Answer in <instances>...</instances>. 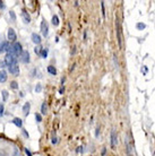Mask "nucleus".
Instances as JSON below:
<instances>
[{
	"label": "nucleus",
	"instance_id": "34",
	"mask_svg": "<svg viewBox=\"0 0 155 156\" xmlns=\"http://www.w3.org/2000/svg\"><path fill=\"white\" fill-rule=\"evenodd\" d=\"M5 65H6V64H5V61H3V62H0V67H1V68H2V67L5 66Z\"/></svg>",
	"mask_w": 155,
	"mask_h": 156
},
{
	"label": "nucleus",
	"instance_id": "17",
	"mask_svg": "<svg viewBox=\"0 0 155 156\" xmlns=\"http://www.w3.org/2000/svg\"><path fill=\"white\" fill-rule=\"evenodd\" d=\"M47 111H48V106H47V103H43L41 106V113L42 114H47Z\"/></svg>",
	"mask_w": 155,
	"mask_h": 156
},
{
	"label": "nucleus",
	"instance_id": "8",
	"mask_svg": "<svg viewBox=\"0 0 155 156\" xmlns=\"http://www.w3.org/2000/svg\"><path fill=\"white\" fill-rule=\"evenodd\" d=\"M8 68H9V73L11 74V75H18V74H19V67H18L17 65L10 66V67H8Z\"/></svg>",
	"mask_w": 155,
	"mask_h": 156
},
{
	"label": "nucleus",
	"instance_id": "30",
	"mask_svg": "<svg viewBox=\"0 0 155 156\" xmlns=\"http://www.w3.org/2000/svg\"><path fill=\"white\" fill-rule=\"evenodd\" d=\"M64 92H65V87H64V86H62V87L59 89V93H60V94H62V93H64Z\"/></svg>",
	"mask_w": 155,
	"mask_h": 156
},
{
	"label": "nucleus",
	"instance_id": "22",
	"mask_svg": "<svg viewBox=\"0 0 155 156\" xmlns=\"http://www.w3.org/2000/svg\"><path fill=\"white\" fill-rule=\"evenodd\" d=\"M2 98H3V101H7V98H8V92L7 90H2Z\"/></svg>",
	"mask_w": 155,
	"mask_h": 156
},
{
	"label": "nucleus",
	"instance_id": "18",
	"mask_svg": "<svg viewBox=\"0 0 155 156\" xmlns=\"http://www.w3.org/2000/svg\"><path fill=\"white\" fill-rule=\"evenodd\" d=\"M48 71H49L51 75H57V70H56V68H54L53 66H49V67H48Z\"/></svg>",
	"mask_w": 155,
	"mask_h": 156
},
{
	"label": "nucleus",
	"instance_id": "11",
	"mask_svg": "<svg viewBox=\"0 0 155 156\" xmlns=\"http://www.w3.org/2000/svg\"><path fill=\"white\" fill-rule=\"evenodd\" d=\"M7 71L5 70H0V83H5L6 80H7Z\"/></svg>",
	"mask_w": 155,
	"mask_h": 156
},
{
	"label": "nucleus",
	"instance_id": "32",
	"mask_svg": "<svg viewBox=\"0 0 155 156\" xmlns=\"http://www.w3.org/2000/svg\"><path fill=\"white\" fill-rule=\"evenodd\" d=\"M106 153V148H103V151H102V156H104Z\"/></svg>",
	"mask_w": 155,
	"mask_h": 156
},
{
	"label": "nucleus",
	"instance_id": "23",
	"mask_svg": "<svg viewBox=\"0 0 155 156\" xmlns=\"http://www.w3.org/2000/svg\"><path fill=\"white\" fill-rule=\"evenodd\" d=\"M3 110H5V106H3V104L0 103V117H2L3 115Z\"/></svg>",
	"mask_w": 155,
	"mask_h": 156
},
{
	"label": "nucleus",
	"instance_id": "19",
	"mask_svg": "<svg viewBox=\"0 0 155 156\" xmlns=\"http://www.w3.org/2000/svg\"><path fill=\"white\" fill-rule=\"evenodd\" d=\"M40 56H41L42 58H47L48 57V50L47 49H41V51H40Z\"/></svg>",
	"mask_w": 155,
	"mask_h": 156
},
{
	"label": "nucleus",
	"instance_id": "10",
	"mask_svg": "<svg viewBox=\"0 0 155 156\" xmlns=\"http://www.w3.org/2000/svg\"><path fill=\"white\" fill-rule=\"evenodd\" d=\"M32 41L34 42L35 44L39 45V44L41 43V36H40L39 34H36V33H33V34H32Z\"/></svg>",
	"mask_w": 155,
	"mask_h": 156
},
{
	"label": "nucleus",
	"instance_id": "3",
	"mask_svg": "<svg viewBox=\"0 0 155 156\" xmlns=\"http://www.w3.org/2000/svg\"><path fill=\"white\" fill-rule=\"evenodd\" d=\"M16 62H17V58H16L14 54H6L5 57V64L6 66L10 67V66H14V65H16Z\"/></svg>",
	"mask_w": 155,
	"mask_h": 156
},
{
	"label": "nucleus",
	"instance_id": "5",
	"mask_svg": "<svg viewBox=\"0 0 155 156\" xmlns=\"http://www.w3.org/2000/svg\"><path fill=\"white\" fill-rule=\"evenodd\" d=\"M7 37H8V40H9L10 42H14V43L16 42V40H17V34H16V32L14 31V28H9V29H8Z\"/></svg>",
	"mask_w": 155,
	"mask_h": 156
},
{
	"label": "nucleus",
	"instance_id": "27",
	"mask_svg": "<svg viewBox=\"0 0 155 156\" xmlns=\"http://www.w3.org/2000/svg\"><path fill=\"white\" fill-rule=\"evenodd\" d=\"M58 140H57V137H52V144H57Z\"/></svg>",
	"mask_w": 155,
	"mask_h": 156
},
{
	"label": "nucleus",
	"instance_id": "20",
	"mask_svg": "<svg viewBox=\"0 0 155 156\" xmlns=\"http://www.w3.org/2000/svg\"><path fill=\"white\" fill-rule=\"evenodd\" d=\"M10 87H11L12 89H18V84L16 83L15 80H14V81H11V83H10Z\"/></svg>",
	"mask_w": 155,
	"mask_h": 156
},
{
	"label": "nucleus",
	"instance_id": "31",
	"mask_svg": "<svg viewBox=\"0 0 155 156\" xmlns=\"http://www.w3.org/2000/svg\"><path fill=\"white\" fill-rule=\"evenodd\" d=\"M0 8H5V5H3V1H0Z\"/></svg>",
	"mask_w": 155,
	"mask_h": 156
},
{
	"label": "nucleus",
	"instance_id": "21",
	"mask_svg": "<svg viewBox=\"0 0 155 156\" xmlns=\"http://www.w3.org/2000/svg\"><path fill=\"white\" fill-rule=\"evenodd\" d=\"M35 120H36V122H41L42 121V115L40 114V113H35Z\"/></svg>",
	"mask_w": 155,
	"mask_h": 156
},
{
	"label": "nucleus",
	"instance_id": "35",
	"mask_svg": "<svg viewBox=\"0 0 155 156\" xmlns=\"http://www.w3.org/2000/svg\"><path fill=\"white\" fill-rule=\"evenodd\" d=\"M23 134H24V135H25V136H26V137H28V134H27V132L25 131V130H23Z\"/></svg>",
	"mask_w": 155,
	"mask_h": 156
},
{
	"label": "nucleus",
	"instance_id": "13",
	"mask_svg": "<svg viewBox=\"0 0 155 156\" xmlns=\"http://www.w3.org/2000/svg\"><path fill=\"white\" fill-rule=\"evenodd\" d=\"M126 152H127V155L128 156H131V147L129 145V139L126 137Z\"/></svg>",
	"mask_w": 155,
	"mask_h": 156
},
{
	"label": "nucleus",
	"instance_id": "28",
	"mask_svg": "<svg viewBox=\"0 0 155 156\" xmlns=\"http://www.w3.org/2000/svg\"><path fill=\"white\" fill-rule=\"evenodd\" d=\"M25 153H26L28 156H32V153H31V152L28 151V149H27V148H25Z\"/></svg>",
	"mask_w": 155,
	"mask_h": 156
},
{
	"label": "nucleus",
	"instance_id": "1",
	"mask_svg": "<svg viewBox=\"0 0 155 156\" xmlns=\"http://www.w3.org/2000/svg\"><path fill=\"white\" fill-rule=\"evenodd\" d=\"M116 26H117V37H118V43H119V48L122 49V31H121V25H120V20L117 17L116 20Z\"/></svg>",
	"mask_w": 155,
	"mask_h": 156
},
{
	"label": "nucleus",
	"instance_id": "9",
	"mask_svg": "<svg viewBox=\"0 0 155 156\" xmlns=\"http://www.w3.org/2000/svg\"><path fill=\"white\" fill-rule=\"evenodd\" d=\"M20 56H22V61L24 64H28L30 62V53L27 51H23V53Z\"/></svg>",
	"mask_w": 155,
	"mask_h": 156
},
{
	"label": "nucleus",
	"instance_id": "15",
	"mask_svg": "<svg viewBox=\"0 0 155 156\" xmlns=\"http://www.w3.org/2000/svg\"><path fill=\"white\" fill-rule=\"evenodd\" d=\"M12 123L15 124L16 127H18V128H22V126H23L22 119H19V118H15V119L12 120Z\"/></svg>",
	"mask_w": 155,
	"mask_h": 156
},
{
	"label": "nucleus",
	"instance_id": "25",
	"mask_svg": "<svg viewBox=\"0 0 155 156\" xmlns=\"http://www.w3.org/2000/svg\"><path fill=\"white\" fill-rule=\"evenodd\" d=\"M101 6H102V15L105 16V10H104V2H103V1L101 2Z\"/></svg>",
	"mask_w": 155,
	"mask_h": 156
},
{
	"label": "nucleus",
	"instance_id": "2",
	"mask_svg": "<svg viewBox=\"0 0 155 156\" xmlns=\"http://www.w3.org/2000/svg\"><path fill=\"white\" fill-rule=\"evenodd\" d=\"M11 48H12V54L14 56H20V54L23 53V46H22V44L19 43V42H15V43L11 45Z\"/></svg>",
	"mask_w": 155,
	"mask_h": 156
},
{
	"label": "nucleus",
	"instance_id": "6",
	"mask_svg": "<svg viewBox=\"0 0 155 156\" xmlns=\"http://www.w3.org/2000/svg\"><path fill=\"white\" fill-rule=\"evenodd\" d=\"M41 32L43 36H48L49 34V27H48V23L44 19L41 22Z\"/></svg>",
	"mask_w": 155,
	"mask_h": 156
},
{
	"label": "nucleus",
	"instance_id": "29",
	"mask_svg": "<svg viewBox=\"0 0 155 156\" xmlns=\"http://www.w3.org/2000/svg\"><path fill=\"white\" fill-rule=\"evenodd\" d=\"M34 51H35V53L40 54V51H41V50H40V48H35V49H34Z\"/></svg>",
	"mask_w": 155,
	"mask_h": 156
},
{
	"label": "nucleus",
	"instance_id": "7",
	"mask_svg": "<svg viewBox=\"0 0 155 156\" xmlns=\"http://www.w3.org/2000/svg\"><path fill=\"white\" fill-rule=\"evenodd\" d=\"M22 16H23V19H24V23L28 24V23L31 22V16H30V14H28L26 10H24V9L22 10Z\"/></svg>",
	"mask_w": 155,
	"mask_h": 156
},
{
	"label": "nucleus",
	"instance_id": "16",
	"mask_svg": "<svg viewBox=\"0 0 155 156\" xmlns=\"http://www.w3.org/2000/svg\"><path fill=\"white\" fill-rule=\"evenodd\" d=\"M52 24H53L54 26H58V25H59V18H58L57 15H53V16H52Z\"/></svg>",
	"mask_w": 155,
	"mask_h": 156
},
{
	"label": "nucleus",
	"instance_id": "24",
	"mask_svg": "<svg viewBox=\"0 0 155 156\" xmlns=\"http://www.w3.org/2000/svg\"><path fill=\"white\" fill-rule=\"evenodd\" d=\"M41 89H42V86H41V84H37L36 85V87H35V92H41Z\"/></svg>",
	"mask_w": 155,
	"mask_h": 156
},
{
	"label": "nucleus",
	"instance_id": "33",
	"mask_svg": "<svg viewBox=\"0 0 155 156\" xmlns=\"http://www.w3.org/2000/svg\"><path fill=\"white\" fill-rule=\"evenodd\" d=\"M98 131H100V128H96V132H95V136H98Z\"/></svg>",
	"mask_w": 155,
	"mask_h": 156
},
{
	"label": "nucleus",
	"instance_id": "4",
	"mask_svg": "<svg viewBox=\"0 0 155 156\" xmlns=\"http://www.w3.org/2000/svg\"><path fill=\"white\" fill-rule=\"evenodd\" d=\"M117 143H118V137H117V132L114 129L111 130V148L116 149Z\"/></svg>",
	"mask_w": 155,
	"mask_h": 156
},
{
	"label": "nucleus",
	"instance_id": "26",
	"mask_svg": "<svg viewBox=\"0 0 155 156\" xmlns=\"http://www.w3.org/2000/svg\"><path fill=\"white\" fill-rule=\"evenodd\" d=\"M9 15H10V17H11L12 19H15V18H16V16H15V14H14V11H9Z\"/></svg>",
	"mask_w": 155,
	"mask_h": 156
},
{
	"label": "nucleus",
	"instance_id": "14",
	"mask_svg": "<svg viewBox=\"0 0 155 156\" xmlns=\"http://www.w3.org/2000/svg\"><path fill=\"white\" fill-rule=\"evenodd\" d=\"M8 46H9V42H1V44H0V53L6 51Z\"/></svg>",
	"mask_w": 155,
	"mask_h": 156
},
{
	"label": "nucleus",
	"instance_id": "12",
	"mask_svg": "<svg viewBox=\"0 0 155 156\" xmlns=\"http://www.w3.org/2000/svg\"><path fill=\"white\" fill-rule=\"evenodd\" d=\"M30 110H31V104L28 102L25 103L24 106H23V113H24V115L28 114V113H30Z\"/></svg>",
	"mask_w": 155,
	"mask_h": 156
}]
</instances>
